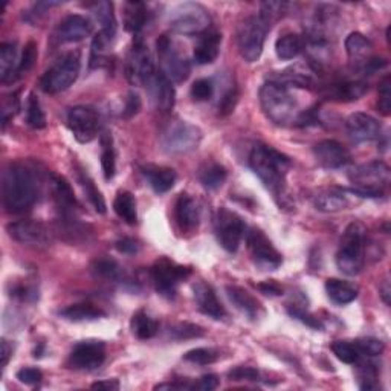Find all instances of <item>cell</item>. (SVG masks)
I'll return each mask as SVG.
<instances>
[{
    "instance_id": "cell-2",
    "label": "cell",
    "mask_w": 391,
    "mask_h": 391,
    "mask_svg": "<svg viewBox=\"0 0 391 391\" xmlns=\"http://www.w3.org/2000/svg\"><path fill=\"white\" fill-rule=\"evenodd\" d=\"M249 166L260 180L272 193L280 194L283 191L290 161L283 153L265 144L254 145L249 154Z\"/></svg>"
},
{
    "instance_id": "cell-25",
    "label": "cell",
    "mask_w": 391,
    "mask_h": 391,
    "mask_svg": "<svg viewBox=\"0 0 391 391\" xmlns=\"http://www.w3.org/2000/svg\"><path fill=\"white\" fill-rule=\"evenodd\" d=\"M221 43H222L221 34L205 32L202 37L199 39L193 52V58L197 65H211V63L219 57Z\"/></svg>"
},
{
    "instance_id": "cell-64",
    "label": "cell",
    "mask_w": 391,
    "mask_h": 391,
    "mask_svg": "<svg viewBox=\"0 0 391 391\" xmlns=\"http://www.w3.org/2000/svg\"><path fill=\"white\" fill-rule=\"evenodd\" d=\"M380 297L384 299L385 304H390V297H391V289H390V283L385 280L384 285L380 286Z\"/></svg>"
},
{
    "instance_id": "cell-15",
    "label": "cell",
    "mask_w": 391,
    "mask_h": 391,
    "mask_svg": "<svg viewBox=\"0 0 391 391\" xmlns=\"http://www.w3.org/2000/svg\"><path fill=\"white\" fill-rule=\"evenodd\" d=\"M68 125L78 142L87 144L94 141L98 135L99 116L92 107L75 106L68 113Z\"/></svg>"
},
{
    "instance_id": "cell-54",
    "label": "cell",
    "mask_w": 391,
    "mask_h": 391,
    "mask_svg": "<svg viewBox=\"0 0 391 391\" xmlns=\"http://www.w3.org/2000/svg\"><path fill=\"white\" fill-rule=\"evenodd\" d=\"M20 108L19 104V98H17V94H11L5 97L4 99V106H2V123L4 125L8 124V121L14 118V115L17 113V111Z\"/></svg>"
},
{
    "instance_id": "cell-16",
    "label": "cell",
    "mask_w": 391,
    "mask_h": 391,
    "mask_svg": "<svg viewBox=\"0 0 391 391\" xmlns=\"http://www.w3.org/2000/svg\"><path fill=\"white\" fill-rule=\"evenodd\" d=\"M248 248L256 265L263 271H274L281 265V254L260 230L248 232Z\"/></svg>"
},
{
    "instance_id": "cell-47",
    "label": "cell",
    "mask_w": 391,
    "mask_h": 391,
    "mask_svg": "<svg viewBox=\"0 0 391 391\" xmlns=\"http://www.w3.org/2000/svg\"><path fill=\"white\" fill-rule=\"evenodd\" d=\"M205 332L202 327H199L196 324H190V323H184V324H176L170 327V336L173 340H191V338H199L202 336Z\"/></svg>"
},
{
    "instance_id": "cell-38",
    "label": "cell",
    "mask_w": 391,
    "mask_h": 391,
    "mask_svg": "<svg viewBox=\"0 0 391 391\" xmlns=\"http://www.w3.org/2000/svg\"><path fill=\"white\" fill-rule=\"evenodd\" d=\"M226 178H228V171L221 163H208L199 173V179L208 190L221 188L225 184Z\"/></svg>"
},
{
    "instance_id": "cell-36",
    "label": "cell",
    "mask_w": 391,
    "mask_h": 391,
    "mask_svg": "<svg viewBox=\"0 0 391 391\" xmlns=\"http://www.w3.org/2000/svg\"><path fill=\"white\" fill-rule=\"evenodd\" d=\"M60 315L69 321H95L106 316V314L99 307L92 304H74L61 311Z\"/></svg>"
},
{
    "instance_id": "cell-4",
    "label": "cell",
    "mask_w": 391,
    "mask_h": 391,
    "mask_svg": "<svg viewBox=\"0 0 391 391\" xmlns=\"http://www.w3.org/2000/svg\"><path fill=\"white\" fill-rule=\"evenodd\" d=\"M364 254H366V228L361 223H352L344 231L338 254H336V266L342 274L354 277L364 266Z\"/></svg>"
},
{
    "instance_id": "cell-5",
    "label": "cell",
    "mask_w": 391,
    "mask_h": 391,
    "mask_svg": "<svg viewBox=\"0 0 391 391\" xmlns=\"http://www.w3.org/2000/svg\"><path fill=\"white\" fill-rule=\"evenodd\" d=\"M260 104L263 112L272 123L278 125L287 124L295 113V98L289 92L287 87L269 81L260 89Z\"/></svg>"
},
{
    "instance_id": "cell-27",
    "label": "cell",
    "mask_w": 391,
    "mask_h": 391,
    "mask_svg": "<svg viewBox=\"0 0 391 391\" xmlns=\"http://www.w3.org/2000/svg\"><path fill=\"white\" fill-rule=\"evenodd\" d=\"M226 295H228L230 302L235 306V309H239L243 315H247L251 320L259 318L261 306L248 290H244L239 286H228L226 287Z\"/></svg>"
},
{
    "instance_id": "cell-57",
    "label": "cell",
    "mask_w": 391,
    "mask_h": 391,
    "mask_svg": "<svg viewBox=\"0 0 391 391\" xmlns=\"http://www.w3.org/2000/svg\"><path fill=\"white\" fill-rule=\"evenodd\" d=\"M141 108V98L138 94L130 92L127 95L125 99V106H124V111H123V116L124 118H132L133 115H136L139 112Z\"/></svg>"
},
{
    "instance_id": "cell-48",
    "label": "cell",
    "mask_w": 391,
    "mask_h": 391,
    "mask_svg": "<svg viewBox=\"0 0 391 391\" xmlns=\"http://www.w3.org/2000/svg\"><path fill=\"white\" fill-rule=\"evenodd\" d=\"M286 8H287V4L285 2H266L261 5L260 17L269 25L271 28L272 23L283 17V14L286 13Z\"/></svg>"
},
{
    "instance_id": "cell-9",
    "label": "cell",
    "mask_w": 391,
    "mask_h": 391,
    "mask_svg": "<svg viewBox=\"0 0 391 391\" xmlns=\"http://www.w3.org/2000/svg\"><path fill=\"white\" fill-rule=\"evenodd\" d=\"M269 25L260 15H251L240 25L237 34L239 52L244 61L254 63L261 57Z\"/></svg>"
},
{
    "instance_id": "cell-35",
    "label": "cell",
    "mask_w": 391,
    "mask_h": 391,
    "mask_svg": "<svg viewBox=\"0 0 391 391\" xmlns=\"http://www.w3.org/2000/svg\"><path fill=\"white\" fill-rule=\"evenodd\" d=\"M113 210L118 214V217H121L125 223L136 225V222H138L136 201L129 191H120V193L116 194L113 201Z\"/></svg>"
},
{
    "instance_id": "cell-21",
    "label": "cell",
    "mask_w": 391,
    "mask_h": 391,
    "mask_svg": "<svg viewBox=\"0 0 391 391\" xmlns=\"http://www.w3.org/2000/svg\"><path fill=\"white\" fill-rule=\"evenodd\" d=\"M194 299L199 311L214 318V320H222L226 315L225 307L219 302V298H217L214 289L210 285L204 283V281L194 285Z\"/></svg>"
},
{
    "instance_id": "cell-42",
    "label": "cell",
    "mask_w": 391,
    "mask_h": 391,
    "mask_svg": "<svg viewBox=\"0 0 391 391\" xmlns=\"http://www.w3.org/2000/svg\"><path fill=\"white\" fill-rule=\"evenodd\" d=\"M26 123L32 129H44L46 127V116H44L39 98L34 94H30L28 101H26Z\"/></svg>"
},
{
    "instance_id": "cell-13",
    "label": "cell",
    "mask_w": 391,
    "mask_h": 391,
    "mask_svg": "<svg viewBox=\"0 0 391 391\" xmlns=\"http://www.w3.org/2000/svg\"><path fill=\"white\" fill-rule=\"evenodd\" d=\"M156 48L162 66V74L171 83H182V81H185L191 72L190 63L175 49L167 35L159 37V40L156 42Z\"/></svg>"
},
{
    "instance_id": "cell-59",
    "label": "cell",
    "mask_w": 391,
    "mask_h": 391,
    "mask_svg": "<svg viewBox=\"0 0 391 391\" xmlns=\"http://www.w3.org/2000/svg\"><path fill=\"white\" fill-rule=\"evenodd\" d=\"M115 247L121 254H136L139 251L138 242L133 240V239H129V237H124L121 240H118L115 243Z\"/></svg>"
},
{
    "instance_id": "cell-52",
    "label": "cell",
    "mask_w": 391,
    "mask_h": 391,
    "mask_svg": "<svg viewBox=\"0 0 391 391\" xmlns=\"http://www.w3.org/2000/svg\"><path fill=\"white\" fill-rule=\"evenodd\" d=\"M354 345H356L361 354H367V356H379L385 349L384 342L376 338H361L354 341Z\"/></svg>"
},
{
    "instance_id": "cell-23",
    "label": "cell",
    "mask_w": 391,
    "mask_h": 391,
    "mask_svg": "<svg viewBox=\"0 0 391 391\" xmlns=\"http://www.w3.org/2000/svg\"><path fill=\"white\" fill-rule=\"evenodd\" d=\"M176 221L184 231H193L201 222V210L193 197L188 194H180L176 202Z\"/></svg>"
},
{
    "instance_id": "cell-46",
    "label": "cell",
    "mask_w": 391,
    "mask_h": 391,
    "mask_svg": "<svg viewBox=\"0 0 391 391\" xmlns=\"http://www.w3.org/2000/svg\"><path fill=\"white\" fill-rule=\"evenodd\" d=\"M184 359L188 362L197 364V366H210V364L219 359V352L214 349L201 347V349H194V350L187 352L184 354Z\"/></svg>"
},
{
    "instance_id": "cell-10",
    "label": "cell",
    "mask_w": 391,
    "mask_h": 391,
    "mask_svg": "<svg viewBox=\"0 0 391 391\" xmlns=\"http://www.w3.org/2000/svg\"><path fill=\"white\" fill-rule=\"evenodd\" d=\"M191 271L185 266L176 265L168 259H159L151 268V278L158 292L167 298H173L176 294L178 286L187 280Z\"/></svg>"
},
{
    "instance_id": "cell-22",
    "label": "cell",
    "mask_w": 391,
    "mask_h": 391,
    "mask_svg": "<svg viewBox=\"0 0 391 391\" xmlns=\"http://www.w3.org/2000/svg\"><path fill=\"white\" fill-rule=\"evenodd\" d=\"M147 87L150 89L154 104H156L161 112L171 111L176 98L175 87H173L171 81L162 72H156V75H154Z\"/></svg>"
},
{
    "instance_id": "cell-6",
    "label": "cell",
    "mask_w": 391,
    "mask_h": 391,
    "mask_svg": "<svg viewBox=\"0 0 391 391\" xmlns=\"http://www.w3.org/2000/svg\"><path fill=\"white\" fill-rule=\"evenodd\" d=\"M81 69L78 52H69L63 56L56 65L44 72L40 80V87L46 94H58L75 83Z\"/></svg>"
},
{
    "instance_id": "cell-14",
    "label": "cell",
    "mask_w": 391,
    "mask_h": 391,
    "mask_svg": "<svg viewBox=\"0 0 391 391\" xmlns=\"http://www.w3.org/2000/svg\"><path fill=\"white\" fill-rule=\"evenodd\" d=\"M10 237L22 244L46 248L52 243V234L46 225L37 221H17L6 226Z\"/></svg>"
},
{
    "instance_id": "cell-61",
    "label": "cell",
    "mask_w": 391,
    "mask_h": 391,
    "mask_svg": "<svg viewBox=\"0 0 391 391\" xmlns=\"http://www.w3.org/2000/svg\"><path fill=\"white\" fill-rule=\"evenodd\" d=\"M94 390H104V391H116L120 390V382L116 379H107V380H99L92 384Z\"/></svg>"
},
{
    "instance_id": "cell-33",
    "label": "cell",
    "mask_w": 391,
    "mask_h": 391,
    "mask_svg": "<svg viewBox=\"0 0 391 391\" xmlns=\"http://www.w3.org/2000/svg\"><path fill=\"white\" fill-rule=\"evenodd\" d=\"M147 20V8L142 2H127L124 5V26L125 30L138 34Z\"/></svg>"
},
{
    "instance_id": "cell-30",
    "label": "cell",
    "mask_w": 391,
    "mask_h": 391,
    "mask_svg": "<svg viewBox=\"0 0 391 391\" xmlns=\"http://www.w3.org/2000/svg\"><path fill=\"white\" fill-rule=\"evenodd\" d=\"M373 49L371 42L362 35L361 32H352L345 39V51L349 54V58L353 63H366L370 58V52Z\"/></svg>"
},
{
    "instance_id": "cell-17",
    "label": "cell",
    "mask_w": 391,
    "mask_h": 391,
    "mask_svg": "<svg viewBox=\"0 0 391 391\" xmlns=\"http://www.w3.org/2000/svg\"><path fill=\"white\" fill-rule=\"evenodd\" d=\"M106 359V345L101 341H81L69 356V366L75 370H97Z\"/></svg>"
},
{
    "instance_id": "cell-50",
    "label": "cell",
    "mask_w": 391,
    "mask_h": 391,
    "mask_svg": "<svg viewBox=\"0 0 391 391\" xmlns=\"http://www.w3.org/2000/svg\"><path fill=\"white\" fill-rule=\"evenodd\" d=\"M376 378L378 370L375 364L367 362L359 366V387L362 390H373L376 387Z\"/></svg>"
},
{
    "instance_id": "cell-41",
    "label": "cell",
    "mask_w": 391,
    "mask_h": 391,
    "mask_svg": "<svg viewBox=\"0 0 391 391\" xmlns=\"http://www.w3.org/2000/svg\"><path fill=\"white\" fill-rule=\"evenodd\" d=\"M78 180H80L81 187H83V190H85L89 202L92 204V206L95 208V211L99 213V214H104L106 213V202H104V197L101 194V191L97 188L95 182L89 178L87 173H80Z\"/></svg>"
},
{
    "instance_id": "cell-29",
    "label": "cell",
    "mask_w": 391,
    "mask_h": 391,
    "mask_svg": "<svg viewBox=\"0 0 391 391\" xmlns=\"http://www.w3.org/2000/svg\"><path fill=\"white\" fill-rule=\"evenodd\" d=\"M314 205L318 211L323 213H340L349 206V201L341 191L329 190L318 193L314 197Z\"/></svg>"
},
{
    "instance_id": "cell-37",
    "label": "cell",
    "mask_w": 391,
    "mask_h": 391,
    "mask_svg": "<svg viewBox=\"0 0 391 391\" xmlns=\"http://www.w3.org/2000/svg\"><path fill=\"white\" fill-rule=\"evenodd\" d=\"M130 327H132V332L138 336L139 340H150L159 330L158 323L144 311H139L133 315Z\"/></svg>"
},
{
    "instance_id": "cell-51",
    "label": "cell",
    "mask_w": 391,
    "mask_h": 391,
    "mask_svg": "<svg viewBox=\"0 0 391 391\" xmlns=\"http://www.w3.org/2000/svg\"><path fill=\"white\" fill-rule=\"evenodd\" d=\"M378 108L382 115L388 116L391 113V78L385 77L379 85Z\"/></svg>"
},
{
    "instance_id": "cell-24",
    "label": "cell",
    "mask_w": 391,
    "mask_h": 391,
    "mask_svg": "<svg viewBox=\"0 0 391 391\" xmlns=\"http://www.w3.org/2000/svg\"><path fill=\"white\" fill-rule=\"evenodd\" d=\"M51 187H52L54 201H56L63 216H65L66 219H69V217L74 216L75 206H77L74 191H72L70 185L68 184V180L60 176H52Z\"/></svg>"
},
{
    "instance_id": "cell-62",
    "label": "cell",
    "mask_w": 391,
    "mask_h": 391,
    "mask_svg": "<svg viewBox=\"0 0 391 391\" xmlns=\"http://www.w3.org/2000/svg\"><path fill=\"white\" fill-rule=\"evenodd\" d=\"M259 289L266 295H281V292H283V289L277 286L275 283H272V281H266V283L259 285Z\"/></svg>"
},
{
    "instance_id": "cell-40",
    "label": "cell",
    "mask_w": 391,
    "mask_h": 391,
    "mask_svg": "<svg viewBox=\"0 0 391 391\" xmlns=\"http://www.w3.org/2000/svg\"><path fill=\"white\" fill-rule=\"evenodd\" d=\"M101 145H103V153H101V167L106 180H112L116 173V159H115V150H113V141L112 136L108 132L101 135Z\"/></svg>"
},
{
    "instance_id": "cell-32",
    "label": "cell",
    "mask_w": 391,
    "mask_h": 391,
    "mask_svg": "<svg viewBox=\"0 0 391 391\" xmlns=\"http://www.w3.org/2000/svg\"><path fill=\"white\" fill-rule=\"evenodd\" d=\"M304 49V40L302 35L289 32L281 35L275 43V52L281 60H294Z\"/></svg>"
},
{
    "instance_id": "cell-44",
    "label": "cell",
    "mask_w": 391,
    "mask_h": 391,
    "mask_svg": "<svg viewBox=\"0 0 391 391\" xmlns=\"http://www.w3.org/2000/svg\"><path fill=\"white\" fill-rule=\"evenodd\" d=\"M332 352L336 358L345 364H356L361 358V353L356 345L349 341H335L332 344Z\"/></svg>"
},
{
    "instance_id": "cell-28",
    "label": "cell",
    "mask_w": 391,
    "mask_h": 391,
    "mask_svg": "<svg viewBox=\"0 0 391 391\" xmlns=\"http://www.w3.org/2000/svg\"><path fill=\"white\" fill-rule=\"evenodd\" d=\"M325 292L333 303L341 306L354 302L358 297L356 287L347 283V281H342L338 278H329L325 281Z\"/></svg>"
},
{
    "instance_id": "cell-20",
    "label": "cell",
    "mask_w": 391,
    "mask_h": 391,
    "mask_svg": "<svg viewBox=\"0 0 391 391\" xmlns=\"http://www.w3.org/2000/svg\"><path fill=\"white\" fill-rule=\"evenodd\" d=\"M92 32V23L83 15L72 14L63 19L58 25L57 37L65 43H75L85 40Z\"/></svg>"
},
{
    "instance_id": "cell-43",
    "label": "cell",
    "mask_w": 391,
    "mask_h": 391,
    "mask_svg": "<svg viewBox=\"0 0 391 391\" xmlns=\"http://www.w3.org/2000/svg\"><path fill=\"white\" fill-rule=\"evenodd\" d=\"M95 19L101 25V30L116 34V20L113 14V5L111 2H99L94 6Z\"/></svg>"
},
{
    "instance_id": "cell-49",
    "label": "cell",
    "mask_w": 391,
    "mask_h": 391,
    "mask_svg": "<svg viewBox=\"0 0 391 391\" xmlns=\"http://www.w3.org/2000/svg\"><path fill=\"white\" fill-rule=\"evenodd\" d=\"M214 94V85L211 80H206V78H201V80H196L193 86H191V97L196 101H208Z\"/></svg>"
},
{
    "instance_id": "cell-60",
    "label": "cell",
    "mask_w": 391,
    "mask_h": 391,
    "mask_svg": "<svg viewBox=\"0 0 391 391\" xmlns=\"http://www.w3.org/2000/svg\"><path fill=\"white\" fill-rule=\"evenodd\" d=\"M235 101H237V94H235L234 90H230V92L222 98V103L219 104L221 113H230L235 106Z\"/></svg>"
},
{
    "instance_id": "cell-26",
    "label": "cell",
    "mask_w": 391,
    "mask_h": 391,
    "mask_svg": "<svg viewBox=\"0 0 391 391\" xmlns=\"http://www.w3.org/2000/svg\"><path fill=\"white\" fill-rule=\"evenodd\" d=\"M141 170L144 176L147 178L150 187L156 191V193H167L176 182V173L173 168L151 166V163H149V166H144Z\"/></svg>"
},
{
    "instance_id": "cell-63",
    "label": "cell",
    "mask_w": 391,
    "mask_h": 391,
    "mask_svg": "<svg viewBox=\"0 0 391 391\" xmlns=\"http://www.w3.org/2000/svg\"><path fill=\"white\" fill-rule=\"evenodd\" d=\"M13 354V347L8 344L6 340H2V353H0V358H2V367H6L8 361H10Z\"/></svg>"
},
{
    "instance_id": "cell-19",
    "label": "cell",
    "mask_w": 391,
    "mask_h": 391,
    "mask_svg": "<svg viewBox=\"0 0 391 391\" xmlns=\"http://www.w3.org/2000/svg\"><path fill=\"white\" fill-rule=\"evenodd\" d=\"M314 156L323 168H341L350 162V151L335 139H324L315 144Z\"/></svg>"
},
{
    "instance_id": "cell-18",
    "label": "cell",
    "mask_w": 391,
    "mask_h": 391,
    "mask_svg": "<svg viewBox=\"0 0 391 391\" xmlns=\"http://www.w3.org/2000/svg\"><path fill=\"white\" fill-rule=\"evenodd\" d=\"M345 127H347V133L354 142L376 141L382 135V125L376 118L362 112L352 113L345 121Z\"/></svg>"
},
{
    "instance_id": "cell-12",
    "label": "cell",
    "mask_w": 391,
    "mask_h": 391,
    "mask_svg": "<svg viewBox=\"0 0 391 391\" xmlns=\"http://www.w3.org/2000/svg\"><path fill=\"white\" fill-rule=\"evenodd\" d=\"M125 72L130 83L136 86H149L150 81L156 75L151 54L142 42H136L130 49Z\"/></svg>"
},
{
    "instance_id": "cell-56",
    "label": "cell",
    "mask_w": 391,
    "mask_h": 391,
    "mask_svg": "<svg viewBox=\"0 0 391 391\" xmlns=\"http://www.w3.org/2000/svg\"><path fill=\"white\" fill-rule=\"evenodd\" d=\"M17 379H19L22 384L35 385V384H39V382L43 379V375H42V371L39 368L25 367V368L17 371Z\"/></svg>"
},
{
    "instance_id": "cell-53",
    "label": "cell",
    "mask_w": 391,
    "mask_h": 391,
    "mask_svg": "<svg viewBox=\"0 0 391 391\" xmlns=\"http://www.w3.org/2000/svg\"><path fill=\"white\" fill-rule=\"evenodd\" d=\"M287 312H289L290 316L297 318V320H299L302 323H304V324L309 325V327H312V329L323 330V324H321V321L318 320V318H315L314 315H311L309 312H306L304 309H299L298 306H290V307L287 309Z\"/></svg>"
},
{
    "instance_id": "cell-31",
    "label": "cell",
    "mask_w": 391,
    "mask_h": 391,
    "mask_svg": "<svg viewBox=\"0 0 391 391\" xmlns=\"http://www.w3.org/2000/svg\"><path fill=\"white\" fill-rule=\"evenodd\" d=\"M368 85L364 80H344L333 86L332 95L340 101H356L367 94Z\"/></svg>"
},
{
    "instance_id": "cell-34",
    "label": "cell",
    "mask_w": 391,
    "mask_h": 391,
    "mask_svg": "<svg viewBox=\"0 0 391 391\" xmlns=\"http://www.w3.org/2000/svg\"><path fill=\"white\" fill-rule=\"evenodd\" d=\"M17 66H19V61H17L15 44L2 43L0 46V80L2 83H11Z\"/></svg>"
},
{
    "instance_id": "cell-58",
    "label": "cell",
    "mask_w": 391,
    "mask_h": 391,
    "mask_svg": "<svg viewBox=\"0 0 391 391\" xmlns=\"http://www.w3.org/2000/svg\"><path fill=\"white\" fill-rule=\"evenodd\" d=\"M219 385V378L217 375H205L199 379L196 384H193V390H201V391H213Z\"/></svg>"
},
{
    "instance_id": "cell-55",
    "label": "cell",
    "mask_w": 391,
    "mask_h": 391,
    "mask_svg": "<svg viewBox=\"0 0 391 391\" xmlns=\"http://www.w3.org/2000/svg\"><path fill=\"white\" fill-rule=\"evenodd\" d=\"M230 379L232 380H249V382H256L260 380V373L259 370L252 368V367H237L228 373Z\"/></svg>"
},
{
    "instance_id": "cell-45",
    "label": "cell",
    "mask_w": 391,
    "mask_h": 391,
    "mask_svg": "<svg viewBox=\"0 0 391 391\" xmlns=\"http://www.w3.org/2000/svg\"><path fill=\"white\" fill-rule=\"evenodd\" d=\"M35 60H37V46H35V43L30 42L25 46L22 58L19 61V66H17V70H15L14 77H13V83L15 80H19L22 75H25L26 72H30L32 69Z\"/></svg>"
},
{
    "instance_id": "cell-1",
    "label": "cell",
    "mask_w": 391,
    "mask_h": 391,
    "mask_svg": "<svg viewBox=\"0 0 391 391\" xmlns=\"http://www.w3.org/2000/svg\"><path fill=\"white\" fill-rule=\"evenodd\" d=\"M4 205L8 213L28 211L37 201V180L32 171L22 163H11L4 173Z\"/></svg>"
},
{
    "instance_id": "cell-3",
    "label": "cell",
    "mask_w": 391,
    "mask_h": 391,
    "mask_svg": "<svg viewBox=\"0 0 391 391\" xmlns=\"http://www.w3.org/2000/svg\"><path fill=\"white\" fill-rule=\"evenodd\" d=\"M391 171L385 162L371 161L349 173L352 193L361 197H379L390 184Z\"/></svg>"
},
{
    "instance_id": "cell-11",
    "label": "cell",
    "mask_w": 391,
    "mask_h": 391,
    "mask_svg": "<svg viewBox=\"0 0 391 391\" xmlns=\"http://www.w3.org/2000/svg\"><path fill=\"white\" fill-rule=\"evenodd\" d=\"M216 232L222 248L228 252H235L247 232V225L237 213L221 208L216 216Z\"/></svg>"
},
{
    "instance_id": "cell-7",
    "label": "cell",
    "mask_w": 391,
    "mask_h": 391,
    "mask_svg": "<svg viewBox=\"0 0 391 391\" xmlns=\"http://www.w3.org/2000/svg\"><path fill=\"white\" fill-rule=\"evenodd\" d=\"M210 14L201 4L178 5L170 15V28L180 35H204L210 28Z\"/></svg>"
},
{
    "instance_id": "cell-8",
    "label": "cell",
    "mask_w": 391,
    "mask_h": 391,
    "mask_svg": "<svg viewBox=\"0 0 391 391\" xmlns=\"http://www.w3.org/2000/svg\"><path fill=\"white\" fill-rule=\"evenodd\" d=\"M202 141L199 127L187 121H175L161 135V147L168 154H187L196 150Z\"/></svg>"
},
{
    "instance_id": "cell-39",
    "label": "cell",
    "mask_w": 391,
    "mask_h": 391,
    "mask_svg": "<svg viewBox=\"0 0 391 391\" xmlns=\"http://www.w3.org/2000/svg\"><path fill=\"white\" fill-rule=\"evenodd\" d=\"M92 272L97 278L107 281H120L124 277V271L120 263L112 259H98L94 261Z\"/></svg>"
}]
</instances>
